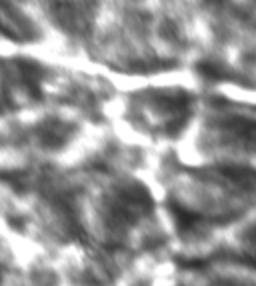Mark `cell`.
I'll return each mask as SVG.
<instances>
[{"label": "cell", "mask_w": 256, "mask_h": 286, "mask_svg": "<svg viewBox=\"0 0 256 286\" xmlns=\"http://www.w3.org/2000/svg\"><path fill=\"white\" fill-rule=\"evenodd\" d=\"M198 72L202 76H206V78H222V76H226L224 66H218V64H200Z\"/></svg>", "instance_id": "6da1fadb"}, {"label": "cell", "mask_w": 256, "mask_h": 286, "mask_svg": "<svg viewBox=\"0 0 256 286\" xmlns=\"http://www.w3.org/2000/svg\"><path fill=\"white\" fill-rule=\"evenodd\" d=\"M204 2H208V4H218V2H222V0H204Z\"/></svg>", "instance_id": "7a4b0ae2"}]
</instances>
